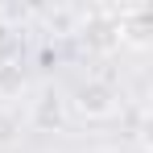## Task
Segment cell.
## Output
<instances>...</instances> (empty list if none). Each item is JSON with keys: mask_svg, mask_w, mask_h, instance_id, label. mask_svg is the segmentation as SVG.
Wrapping results in <instances>:
<instances>
[{"mask_svg": "<svg viewBox=\"0 0 153 153\" xmlns=\"http://www.w3.org/2000/svg\"><path fill=\"white\" fill-rule=\"evenodd\" d=\"M21 87H25V75H21V66H13V62H0V95H21Z\"/></svg>", "mask_w": 153, "mask_h": 153, "instance_id": "obj_4", "label": "cell"}, {"mask_svg": "<svg viewBox=\"0 0 153 153\" xmlns=\"http://www.w3.org/2000/svg\"><path fill=\"white\" fill-rule=\"evenodd\" d=\"M71 108H75L83 120H108L120 108V91L108 79H83L75 87V95H71Z\"/></svg>", "mask_w": 153, "mask_h": 153, "instance_id": "obj_1", "label": "cell"}, {"mask_svg": "<svg viewBox=\"0 0 153 153\" xmlns=\"http://www.w3.org/2000/svg\"><path fill=\"white\" fill-rule=\"evenodd\" d=\"M62 116H66V100H62L58 91H46V95L37 100V108H33L37 128H58V124H62Z\"/></svg>", "mask_w": 153, "mask_h": 153, "instance_id": "obj_2", "label": "cell"}, {"mask_svg": "<svg viewBox=\"0 0 153 153\" xmlns=\"http://www.w3.org/2000/svg\"><path fill=\"white\" fill-rule=\"evenodd\" d=\"M17 137H21V116H17L13 108H4V103H0V149H8Z\"/></svg>", "mask_w": 153, "mask_h": 153, "instance_id": "obj_3", "label": "cell"}]
</instances>
